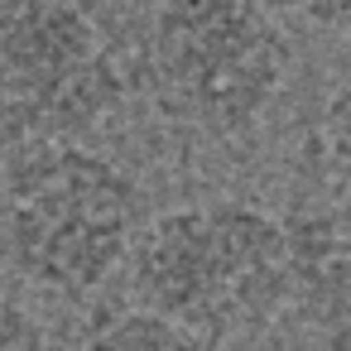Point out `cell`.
<instances>
[{
  "label": "cell",
  "mask_w": 351,
  "mask_h": 351,
  "mask_svg": "<svg viewBox=\"0 0 351 351\" xmlns=\"http://www.w3.org/2000/svg\"><path fill=\"white\" fill-rule=\"evenodd\" d=\"M130 298L217 341L265 332L293 308L289 221L245 197L154 212L130 265Z\"/></svg>",
  "instance_id": "cell-1"
},
{
  "label": "cell",
  "mask_w": 351,
  "mask_h": 351,
  "mask_svg": "<svg viewBox=\"0 0 351 351\" xmlns=\"http://www.w3.org/2000/svg\"><path fill=\"white\" fill-rule=\"evenodd\" d=\"M145 226L140 178L87 140L20 145L5 159L0 245L25 284L53 298H92L130 265Z\"/></svg>",
  "instance_id": "cell-2"
},
{
  "label": "cell",
  "mask_w": 351,
  "mask_h": 351,
  "mask_svg": "<svg viewBox=\"0 0 351 351\" xmlns=\"http://www.w3.org/2000/svg\"><path fill=\"white\" fill-rule=\"evenodd\" d=\"M149 101L207 140L250 135L293 73L274 0H159L145 39Z\"/></svg>",
  "instance_id": "cell-3"
},
{
  "label": "cell",
  "mask_w": 351,
  "mask_h": 351,
  "mask_svg": "<svg viewBox=\"0 0 351 351\" xmlns=\"http://www.w3.org/2000/svg\"><path fill=\"white\" fill-rule=\"evenodd\" d=\"M125 77L77 0H0V135L87 140L125 106Z\"/></svg>",
  "instance_id": "cell-4"
},
{
  "label": "cell",
  "mask_w": 351,
  "mask_h": 351,
  "mask_svg": "<svg viewBox=\"0 0 351 351\" xmlns=\"http://www.w3.org/2000/svg\"><path fill=\"white\" fill-rule=\"evenodd\" d=\"M284 221L298 317L327 341H351V193L298 207Z\"/></svg>",
  "instance_id": "cell-5"
},
{
  "label": "cell",
  "mask_w": 351,
  "mask_h": 351,
  "mask_svg": "<svg viewBox=\"0 0 351 351\" xmlns=\"http://www.w3.org/2000/svg\"><path fill=\"white\" fill-rule=\"evenodd\" d=\"M68 351H226V341L193 332L145 303H130V308L92 313V322L77 332Z\"/></svg>",
  "instance_id": "cell-6"
},
{
  "label": "cell",
  "mask_w": 351,
  "mask_h": 351,
  "mask_svg": "<svg viewBox=\"0 0 351 351\" xmlns=\"http://www.w3.org/2000/svg\"><path fill=\"white\" fill-rule=\"evenodd\" d=\"M317 154L327 178L341 193H351V77L337 82L317 111Z\"/></svg>",
  "instance_id": "cell-7"
},
{
  "label": "cell",
  "mask_w": 351,
  "mask_h": 351,
  "mask_svg": "<svg viewBox=\"0 0 351 351\" xmlns=\"http://www.w3.org/2000/svg\"><path fill=\"white\" fill-rule=\"evenodd\" d=\"M0 351H58L49 322L15 293H0Z\"/></svg>",
  "instance_id": "cell-8"
},
{
  "label": "cell",
  "mask_w": 351,
  "mask_h": 351,
  "mask_svg": "<svg viewBox=\"0 0 351 351\" xmlns=\"http://www.w3.org/2000/svg\"><path fill=\"white\" fill-rule=\"evenodd\" d=\"M274 10L313 29H351V0H274Z\"/></svg>",
  "instance_id": "cell-9"
},
{
  "label": "cell",
  "mask_w": 351,
  "mask_h": 351,
  "mask_svg": "<svg viewBox=\"0 0 351 351\" xmlns=\"http://www.w3.org/2000/svg\"><path fill=\"white\" fill-rule=\"evenodd\" d=\"M0 207H5V159H0Z\"/></svg>",
  "instance_id": "cell-10"
}]
</instances>
